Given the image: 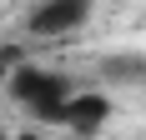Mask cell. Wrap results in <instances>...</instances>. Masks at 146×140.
Returning <instances> with one entry per match:
<instances>
[{
  "instance_id": "cell-6",
  "label": "cell",
  "mask_w": 146,
  "mask_h": 140,
  "mask_svg": "<svg viewBox=\"0 0 146 140\" xmlns=\"http://www.w3.org/2000/svg\"><path fill=\"white\" fill-rule=\"evenodd\" d=\"M10 140H56V135H40V130H20V135H10Z\"/></svg>"
},
{
  "instance_id": "cell-4",
  "label": "cell",
  "mask_w": 146,
  "mask_h": 140,
  "mask_svg": "<svg viewBox=\"0 0 146 140\" xmlns=\"http://www.w3.org/2000/svg\"><path fill=\"white\" fill-rule=\"evenodd\" d=\"M106 70H116L111 80H121V85H141L146 80V55H121V60H106Z\"/></svg>"
},
{
  "instance_id": "cell-5",
  "label": "cell",
  "mask_w": 146,
  "mask_h": 140,
  "mask_svg": "<svg viewBox=\"0 0 146 140\" xmlns=\"http://www.w3.org/2000/svg\"><path fill=\"white\" fill-rule=\"evenodd\" d=\"M20 45H0V95H5V85H10V75H15V65H20Z\"/></svg>"
},
{
  "instance_id": "cell-1",
  "label": "cell",
  "mask_w": 146,
  "mask_h": 140,
  "mask_svg": "<svg viewBox=\"0 0 146 140\" xmlns=\"http://www.w3.org/2000/svg\"><path fill=\"white\" fill-rule=\"evenodd\" d=\"M5 90H10V100L20 105V110H30L35 120H45V125H56L60 105L76 95V85H71L66 70H45V65H30V60L15 65V75H10Z\"/></svg>"
},
{
  "instance_id": "cell-3",
  "label": "cell",
  "mask_w": 146,
  "mask_h": 140,
  "mask_svg": "<svg viewBox=\"0 0 146 140\" xmlns=\"http://www.w3.org/2000/svg\"><path fill=\"white\" fill-rule=\"evenodd\" d=\"M111 115H116V105H111L106 90H76V95L60 105L56 125L66 130L71 140H91V135H101V130L111 125Z\"/></svg>"
},
{
  "instance_id": "cell-2",
  "label": "cell",
  "mask_w": 146,
  "mask_h": 140,
  "mask_svg": "<svg viewBox=\"0 0 146 140\" xmlns=\"http://www.w3.org/2000/svg\"><path fill=\"white\" fill-rule=\"evenodd\" d=\"M91 5L96 0H35L25 15V30L35 40H66L91 20Z\"/></svg>"
}]
</instances>
